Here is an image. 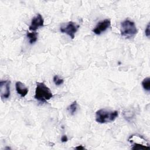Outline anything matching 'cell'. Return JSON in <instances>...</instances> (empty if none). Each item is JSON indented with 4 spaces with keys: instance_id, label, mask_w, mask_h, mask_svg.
Wrapping results in <instances>:
<instances>
[{
    "instance_id": "6da1fadb",
    "label": "cell",
    "mask_w": 150,
    "mask_h": 150,
    "mask_svg": "<svg viewBox=\"0 0 150 150\" xmlns=\"http://www.w3.org/2000/svg\"><path fill=\"white\" fill-rule=\"evenodd\" d=\"M53 95L50 88L44 83L37 82L35 89V98L40 102L46 103L53 97Z\"/></svg>"
},
{
    "instance_id": "7a4b0ae2",
    "label": "cell",
    "mask_w": 150,
    "mask_h": 150,
    "mask_svg": "<svg viewBox=\"0 0 150 150\" xmlns=\"http://www.w3.org/2000/svg\"><path fill=\"white\" fill-rule=\"evenodd\" d=\"M118 116V112L116 110L100 109L96 112V121L100 124L111 122L115 121Z\"/></svg>"
},
{
    "instance_id": "3957f363",
    "label": "cell",
    "mask_w": 150,
    "mask_h": 150,
    "mask_svg": "<svg viewBox=\"0 0 150 150\" xmlns=\"http://www.w3.org/2000/svg\"><path fill=\"white\" fill-rule=\"evenodd\" d=\"M121 35L126 38L134 36L138 32L135 23L129 19H125L121 24Z\"/></svg>"
},
{
    "instance_id": "277c9868",
    "label": "cell",
    "mask_w": 150,
    "mask_h": 150,
    "mask_svg": "<svg viewBox=\"0 0 150 150\" xmlns=\"http://www.w3.org/2000/svg\"><path fill=\"white\" fill-rule=\"evenodd\" d=\"M128 141L132 144V149H142L149 148L148 141L141 135L134 134L129 137Z\"/></svg>"
},
{
    "instance_id": "5b68a950",
    "label": "cell",
    "mask_w": 150,
    "mask_h": 150,
    "mask_svg": "<svg viewBox=\"0 0 150 150\" xmlns=\"http://www.w3.org/2000/svg\"><path fill=\"white\" fill-rule=\"evenodd\" d=\"M80 26L73 21H70L63 23L60 28V30L62 33H66L72 39L74 38L76 33L77 32Z\"/></svg>"
},
{
    "instance_id": "8992f818",
    "label": "cell",
    "mask_w": 150,
    "mask_h": 150,
    "mask_svg": "<svg viewBox=\"0 0 150 150\" xmlns=\"http://www.w3.org/2000/svg\"><path fill=\"white\" fill-rule=\"evenodd\" d=\"M10 84L11 81L8 80L0 81V95L2 101L8 99L10 96Z\"/></svg>"
},
{
    "instance_id": "52a82bcc",
    "label": "cell",
    "mask_w": 150,
    "mask_h": 150,
    "mask_svg": "<svg viewBox=\"0 0 150 150\" xmlns=\"http://www.w3.org/2000/svg\"><path fill=\"white\" fill-rule=\"evenodd\" d=\"M111 26V21L110 19H106L99 22L93 29V32L96 35H100L105 32Z\"/></svg>"
},
{
    "instance_id": "ba28073f",
    "label": "cell",
    "mask_w": 150,
    "mask_h": 150,
    "mask_svg": "<svg viewBox=\"0 0 150 150\" xmlns=\"http://www.w3.org/2000/svg\"><path fill=\"white\" fill-rule=\"evenodd\" d=\"M43 23L44 20L42 16L38 13L32 18L30 25L29 26V29L32 32H35L39 28L43 26Z\"/></svg>"
},
{
    "instance_id": "9c48e42d",
    "label": "cell",
    "mask_w": 150,
    "mask_h": 150,
    "mask_svg": "<svg viewBox=\"0 0 150 150\" xmlns=\"http://www.w3.org/2000/svg\"><path fill=\"white\" fill-rule=\"evenodd\" d=\"M15 88L17 93L20 95L21 97H25L29 91L28 88L21 81H17L15 83Z\"/></svg>"
},
{
    "instance_id": "30bf717a",
    "label": "cell",
    "mask_w": 150,
    "mask_h": 150,
    "mask_svg": "<svg viewBox=\"0 0 150 150\" xmlns=\"http://www.w3.org/2000/svg\"><path fill=\"white\" fill-rule=\"evenodd\" d=\"M26 36L29 39V42L30 45L35 43L38 40V33L36 32H27Z\"/></svg>"
},
{
    "instance_id": "8fae6325",
    "label": "cell",
    "mask_w": 150,
    "mask_h": 150,
    "mask_svg": "<svg viewBox=\"0 0 150 150\" xmlns=\"http://www.w3.org/2000/svg\"><path fill=\"white\" fill-rule=\"evenodd\" d=\"M77 103L76 101H73L71 104H70L67 108V111L71 114V115H74L77 110Z\"/></svg>"
},
{
    "instance_id": "7c38bea8",
    "label": "cell",
    "mask_w": 150,
    "mask_h": 150,
    "mask_svg": "<svg viewBox=\"0 0 150 150\" xmlns=\"http://www.w3.org/2000/svg\"><path fill=\"white\" fill-rule=\"evenodd\" d=\"M141 84L142 87L145 91H150V78L149 77L145 78L142 80Z\"/></svg>"
},
{
    "instance_id": "4fadbf2b",
    "label": "cell",
    "mask_w": 150,
    "mask_h": 150,
    "mask_svg": "<svg viewBox=\"0 0 150 150\" xmlns=\"http://www.w3.org/2000/svg\"><path fill=\"white\" fill-rule=\"evenodd\" d=\"M135 115L134 111L132 110H126L123 112V115L124 118L127 120L129 121V120L132 119Z\"/></svg>"
},
{
    "instance_id": "5bb4252c",
    "label": "cell",
    "mask_w": 150,
    "mask_h": 150,
    "mask_svg": "<svg viewBox=\"0 0 150 150\" xmlns=\"http://www.w3.org/2000/svg\"><path fill=\"white\" fill-rule=\"evenodd\" d=\"M53 81L56 86H60L64 83V80L63 79L60 78L57 75L54 76L53 78Z\"/></svg>"
},
{
    "instance_id": "9a60e30c",
    "label": "cell",
    "mask_w": 150,
    "mask_h": 150,
    "mask_svg": "<svg viewBox=\"0 0 150 150\" xmlns=\"http://www.w3.org/2000/svg\"><path fill=\"white\" fill-rule=\"evenodd\" d=\"M149 28H150V26H149V23H148L146 28H145V35L146 37L149 38V36H150V30H149Z\"/></svg>"
},
{
    "instance_id": "2e32d148",
    "label": "cell",
    "mask_w": 150,
    "mask_h": 150,
    "mask_svg": "<svg viewBox=\"0 0 150 150\" xmlns=\"http://www.w3.org/2000/svg\"><path fill=\"white\" fill-rule=\"evenodd\" d=\"M68 141V138L66 135H63L61 138V141L62 142H66Z\"/></svg>"
},
{
    "instance_id": "e0dca14e",
    "label": "cell",
    "mask_w": 150,
    "mask_h": 150,
    "mask_svg": "<svg viewBox=\"0 0 150 150\" xmlns=\"http://www.w3.org/2000/svg\"><path fill=\"white\" fill-rule=\"evenodd\" d=\"M75 149H78V150H83V149H84L85 148H84V147L82 145H79V146H76V147L75 148Z\"/></svg>"
}]
</instances>
